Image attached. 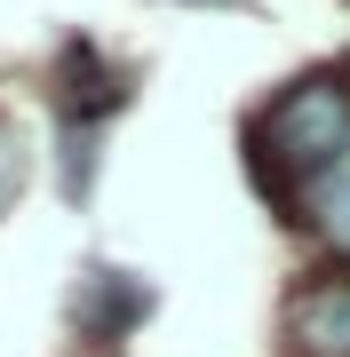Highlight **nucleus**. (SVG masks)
<instances>
[{"mask_svg":"<svg viewBox=\"0 0 350 357\" xmlns=\"http://www.w3.org/2000/svg\"><path fill=\"white\" fill-rule=\"evenodd\" d=\"M263 143L286 175H326L350 151V79H302L263 112Z\"/></svg>","mask_w":350,"mask_h":357,"instance_id":"1","label":"nucleus"},{"mask_svg":"<svg viewBox=\"0 0 350 357\" xmlns=\"http://www.w3.org/2000/svg\"><path fill=\"white\" fill-rule=\"evenodd\" d=\"M286 342L302 357H350V278H311L286 302Z\"/></svg>","mask_w":350,"mask_h":357,"instance_id":"2","label":"nucleus"},{"mask_svg":"<svg viewBox=\"0 0 350 357\" xmlns=\"http://www.w3.org/2000/svg\"><path fill=\"white\" fill-rule=\"evenodd\" d=\"M143 310H152V286L128 278V270H88L80 294H72V318H80V333H88L96 349H112L119 333L143 318Z\"/></svg>","mask_w":350,"mask_h":357,"instance_id":"3","label":"nucleus"},{"mask_svg":"<svg viewBox=\"0 0 350 357\" xmlns=\"http://www.w3.org/2000/svg\"><path fill=\"white\" fill-rule=\"evenodd\" d=\"M311 230L335 246V255H350V151L311 183Z\"/></svg>","mask_w":350,"mask_h":357,"instance_id":"4","label":"nucleus"},{"mask_svg":"<svg viewBox=\"0 0 350 357\" xmlns=\"http://www.w3.org/2000/svg\"><path fill=\"white\" fill-rule=\"evenodd\" d=\"M96 183V119H64V199H88Z\"/></svg>","mask_w":350,"mask_h":357,"instance_id":"5","label":"nucleus"},{"mask_svg":"<svg viewBox=\"0 0 350 357\" xmlns=\"http://www.w3.org/2000/svg\"><path fill=\"white\" fill-rule=\"evenodd\" d=\"M16 191H24V135L0 112V206H16Z\"/></svg>","mask_w":350,"mask_h":357,"instance_id":"6","label":"nucleus"},{"mask_svg":"<svg viewBox=\"0 0 350 357\" xmlns=\"http://www.w3.org/2000/svg\"><path fill=\"white\" fill-rule=\"evenodd\" d=\"M342 79H350V72H342Z\"/></svg>","mask_w":350,"mask_h":357,"instance_id":"7","label":"nucleus"}]
</instances>
